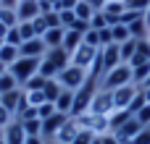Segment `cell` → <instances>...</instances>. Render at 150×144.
<instances>
[{"label": "cell", "instance_id": "obj_1", "mask_svg": "<svg viewBox=\"0 0 150 144\" xmlns=\"http://www.w3.org/2000/svg\"><path fill=\"white\" fill-rule=\"evenodd\" d=\"M127 84H132V66H129V63L116 66L113 71H108V73L100 79V89H105V92H113V89L127 87Z\"/></svg>", "mask_w": 150, "mask_h": 144}, {"label": "cell", "instance_id": "obj_2", "mask_svg": "<svg viewBox=\"0 0 150 144\" xmlns=\"http://www.w3.org/2000/svg\"><path fill=\"white\" fill-rule=\"evenodd\" d=\"M40 63H42V58H18L8 71H11V76L24 87L32 76H37V73H40Z\"/></svg>", "mask_w": 150, "mask_h": 144}, {"label": "cell", "instance_id": "obj_3", "mask_svg": "<svg viewBox=\"0 0 150 144\" xmlns=\"http://www.w3.org/2000/svg\"><path fill=\"white\" fill-rule=\"evenodd\" d=\"M87 76H90V71H84V68H79V66H66L61 73H58V81H61V87L63 89H71V92H76L84 81H87Z\"/></svg>", "mask_w": 150, "mask_h": 144}, {"label": "cell", "instance_id": "obj_4", "mask_svg": "<svg viewBox=\"0 0 150 144\" xmlns=\"http://www.w3.org/2000/svg\"><path fill=\"white\" fill-rule=\"evenodd\" d=\"M103 50V47H100ZM100 50L98 47H90V45H79L74 52H71V63L74 66H79V68H84V71H90L95 63H98V58H100Z\"/></svg>", "mask_w": 150, "mask_h": 144}, {"label": "cell", "instance_id": "obj_5", "mask_svg": "<svg viewBox=\"0 0 150 144\" xmlns=\"http://www.w3.org/2000/svg\"><path fill=\"white\" fill-rule=\"evenodd\" d=\"M116 108H113V92H105V89H98V94L92 97V105H90V113L95 115H111Z\"/></svg>", "mask_w": 150, "mask_h": 144}, {"label": "cell", "instance_id": "obj_6", "mask_svg": "<svg viewBox=\"0 0 150 144\" xmlns=\"http://www.w3.org/2000/svg\"><path fill=\"white\" fill-rule=\"evenodd\" d=\"M100 60H103V76H105L108 71H113L116 66H121L124 60H121L119 45H108V47H103V50H100ZM103 76H100V79H103Z\"/></svg>", "mask_w": 150, "mask_h": 144}, {"label": "cell", "instance_id": "obj_7", "mask_svg": "<svg viewBox=\"0 0 150 144\" xmlns=\"http://www.w3.org/2000/svg\"><path fill=\"white\" fill-rule=\"evenodd\" d=\"M137 89H140V87H134V84H127V87L113 89V108H116V110H129V102L134 100Z\"/></svg>", "mask_w": 150, "mask_h": 144}, {"label": "cell", "instance_id": "obj_8", "mask_svg": "<svg viewBox=\"0 0 150 144\" xmlns=\"http://www.w3.org/2000/svg\"><path fill=\"white\" fill-rule=\"evenodd\" d=\"M69 118H71V115H63V113H55V115L45 118V121H42V136H45V139H55L58 131L63 129V123H66Z\"/></svg>", "mask_w": 150, "mask_h": 144}, {"label": "cell", "instance_id": "obj_9", "mask_svg": "<svg viewBox=\"0 0 150 144\" xmlns=\"http://www.w3.org/2000/svg\"><path fill=\"white\" fill-rule=\"evenodd\" d=\"M16 16H18V24L24 21H34L40 16V0H18L16 5Z\"/></svg>", "mask_w": 150, "mask_h": 144}, {"label": "cell", "instance_id": "obj_10", "mask_svg": "<svg viewBox=\"0 0 150 144\" xmlns=\"http://www.w3.org/2000/svg\"><path fill=\"white\" fill-rule=\"evenodd\" d=\"M45 52H47V47H45L42 37H34V39H29V42H24L18 47L21 58H45Z\"/></svg>", "mask_w": 150, "mask_h": 144}, {"label": "cell", "instance_id": "obj_11", "mask_svg": "<svg viewBox=\"0 0 150 144\" xmlns=\"http://www.w3.org/2000/svg\"><path fill=\"white\" fill-rule=\"evenodd\" d=\"M142 129H145V126H142V123H140V121L132 115V118H129V121H127V123H124L119 131H113V134L119 136V142H121V144H129L134 136H137V134H140V131H142Z\"/></svg>", "mask_w": 150, "mask_h": 144}, {"label": "cell", "instance_id": "obj_12", "mask_svg": "<svg viewBox=\"0 0 150 144\" xmlns=\"http://www.w3.org/2000/svg\"><path fill=\"white\" fill-rule=\"evenodd\" d=\"M79 131H82L79 121H76V118H69V121L63 123V129L58 131V136H55V139H58L61 144H74V139L79 136Z\"/></svg>", "mask_w": 150, "mask_h": 144}, {"label": "cell", "instance_id": "obj_13", "mask_svg": "<svg viewBox=\"0 0 150 144\" xmlns=\"http://www.w3.org/2000/svg\"><path fill=\"white\" fill-rule=\"evenodd\" d=\"M45 60H50V63L58 68V73H61L66 66H71V55H69L63 47H53V50H47V52H45Z\"/></svg>", "mask_w": 150, "mask_h": 144}, {"label": "cell", "instance_id": "obj_14", "mask_svg": "<svg viewBox=\"0 0 150 144\" xmlns=\"http://www.w3.org/2000/svg\"><path fill=\"white\" fill-rule=\"evenodd\" d=\"M3 139H5V144H24L26 142V131H24V126H21L18 121H13V123L5 129Z\"/></svg>", "mask_w": 150, "mask_h": 144}, {"label": "cell", "instance_id": "obj_15", "mask_svg": "<svg viewBox=\"0 0 150 144\" xmlns=\"http://www.w3.org/2000/svg\"><path fill=\"white\" fill-rule=\"evenodd\" d=\"M145 63H150V39H140L137 42V52L132 55L129 66L137 68V66H145Z\"/></svg>", "mask_w": 150, "mask_h": 144}, {"label": "cell", "instance_id": "obj_16", "mask_svg": "<svg viewBox=\"0 0 150 144\" xmlns=\"http://www.w3.org/2000/svg\"><path fill=\"white\" fill-rule=\"evenodd\" d=\"M63 34H66L63 26H58V29H47V31L42 34L45 47H47V50H53V47H63Z\"/></svg>", "mask_w": 150, "mask_h": 144}, {"label": "cell", "instance_id": "obj_17", "mask_svg": "<svg viewBox=\"0 0 150 144\" xmlns=\"http://www.w3.org/2000/svg\"><path fill=\"white\" fill-rule=\"evenodd\" d=\"M82 42H84V34H82V31H76V29H66V34H63V50H66L69 55H71Z\"/></svg>", "mask_w": 150, "mask_h": 144}, {"label": "cell", "instance_id": "obj_18", "mask_svg": "<svg viewBox=\"0 0 150 144\" xmlns=\"http://www.w3.org/2000/svg\"><path fill=\"white\" fill-rule=\"evenodd\" d=\"M55 110L63 113V115H71L74 113V92L71 89H63L61 92V97L55 100Z\"/></svg>", "mask_w": 150, "mask_h": 144}, {"label": "cell", "instance_id": "obj_19", "mask_svg": "<svg viewBox=\"0 0 150 144\" xmlns=\"http://www.w3.org/2000/svg\"><path fill=\"white\" fill-rule=\"evenodd\" d=\"M21 97H24V89L18 87V89H13V92H8V94H0V105H3L5 110H11V113L16 115V108H18Z\"/></svg>", "mask_w": 150, "mask_h": 144}, {"label": "cell", "instance_id": "obj_20", "mask_svg": "<svg viewBox=\"0 0 150 144\" xmlns=\"http://www.w3.org/2000/svg\"><path fill=\"white\" fill-rule=\"evenodd\" d=\"M129 118H132V113H129V110H113V113L108 115V129H111V131H119Z\"/></svg>", "mask_w": 150, "mask_h": 144}, {"label": "cell", "instance_id": "obj_21", "mask_svg": "<svg viewBox=\"0 0 150 144\" xmlns=\"http://www.w3.org/2000/svg\"><path fill=\"white\" fill-rule=\"evenodd\" d=\"M61 92H63L61 81H58V79H47V84H45V89H42L45 100H47V102H55V100L61 97Z\"/></svg>", "mask_w": 150, "mask_h": 144}, {"label": "cell", "instance_id": "obj_22", "mask_svg": "<svg viewBox=\"0 0 150 144\" xmlns=\"http://www.w3.org/2000/svg\"><path fill=\"white\" fill-rule=\"evenodd\" d=\"M111 37H113V45H124L127 39H132L127 24H113V26H111Z\"/></svg>", "mask_w": 150, "mask_h": 144}, {"label": "cell", "instance_id": "obj_23", "mask_svg": "<svg viewBox=\"0 0 150 144\" xmlns=\"http://www.w3.org/2000/svg\"><path fill=\"white\" fill-rule=\"evenodd\" d=\"M18 58H21V55H18V47H13V45H3V47H0V63H5L8 68H11Z\"/></svg>", "mask_w": 150, "mask_h": 144}, {"label": "cell", "instance_id": "obj_24", "mask_svg": "<svg viewBox=\"0 0 150 144\" xmlns=\"http://www.w3.org/2000/svg\"><path fill=\"white\" fill-rule=\"evenodd\" d=\"M74 13H76V18H79V21H87V24H90V18H92L98 10H95L87 0H79V3H76V8H74Z\"/></svg>", "mask_w": 150, "mask_h": 144}, {"label": "cell", "instance_id": "obj_25", "mask_svg": "<svg viewBox=\"0 0 150 144\" xmlns=\"http://www.w3.org/2000/svg\"><path fill=\"white\" fill-rule=\"evenodd\" d=\"M137 42H140V39H134V37H132V39H127L124 45H119V52H121V60H124V63H129V60H132V55L137 52Z\"/></svg>", "mask_w": 150, "mask_h": 144}, {"label": "cell", "instance_id": "obj_26", "mask_svg": "<svg viewBox=\"0 0 150 144\" xmlns=\"http://www.w3.org/2000/svg\"><path fill=\"white\" fill-rule=\"evenodd\" d=\"M0 24L8 26V29L18 26V16H16V10H11V8H0Z\"/></svg>", "mask_w": 150, "mask_h": 144}, {"label": "cell", "instance_id": "obj_27", "mask_svg": "<svg viewBox=\"0 0 150 144\" xmlns=\"http://www.w3.org/2000/svg\"><path fill=\"white\" fill-rule=\"evenodd\" d=\"M18 87H21V84L11 76V71L0 76V94H8V92H13V89H18Z\"/></svg>", "mask_w": 150, "mask_h": 144}, {"label": "cell", "instance_id": "obj_28", "mask_svg": "<svg viewBox=\"0 0 150 144\" xmlns=\"http://www.w3.org/2000/svg\"><path fill=\"white\" fill-rule=\"evenodd\" d=\"M45 84H47V79L37 73V76H32V79H29L21 89H24V92H40V89H45Z\"/></svg>", "mask_w": 150, "mask_h": 144}, {"label": "cell", "instance_id": "obj_29", "mask_svg": "<svg viewBox=\"0 0 150 144\" xmlns=\"http://www.w3.org/2000/svg\"><path fill=\"white\" fill-rule=\"evenodd\" d=\"M21 126H24L26 136H42V121H40V118H34V121H24Z\"/></svg>", "mask_w": 150, "mask_h": 144}, {"label": "cell", "instance_id": "obj_30", "mask_svg": "<svg viewBox=\"0 0 150 144\" xmlns=\"http://www.w3.org/2000/svg\"><path fill=\"white\" fill-rule=\"evenodd\" d=\"M145 105H148V100H145V92H142V89H137V94H134V100L129 102V113L134 115V113H140V110H142Z\"/></svg>", "mask_w": 150, "mask_h": 144}, {"label": "cell", "instance_id": "obj_31", "mask_svg": "<svg viewBox=\"0 0 150 144\" xmlns=\"http://www.w3.org/2000/svg\"><path fill=\"white\" fill-rule=\"evenodd\" d=\"M127 10H134V13H148L150 8V0H124Z\"/></svg>", "mask_w": 150, "mask_h": 144}, {"label": "cell", "instance_id": "obj_32", "mask_svg": "<svg viewBox=\"0 0 150 144\" xmlns=\"http://www.w3.org/2000/svg\"><path fill=\"white\" fill-rule=\"evenodd\" d=\"M40 76H45V79H58V68H55L50 60L42 58V63H40Z\"/></svg>", "mask_w": 150, "mask_h": 144}, {"label": "cell", "instance_id": "obj_33", "mask_svg": "<svg viewBox=\"0 0 150 144\" xmlns=\"http://www.w3.org/2000/svg\"><path fill=\"white\" fill-rule=\"evenodd\" d=\"M18 31H21V39H24V42H29V39H34V37H37V31H34L32 21H24V24H18ZM24 42H21V45H24Z\"/></svg>", "mask_w": 150, "mask_h": 144}, {"label": "cell", "instance_id": "obj_34", "mask_svg": "<svg viewBox=\"0 0 150 144\" xmlns=\"http://www.w3.org/2000/svg\"><path fill=\"white\" fill-rule=\"evenodd\" d=\"M105 26H108V18H105L103 10H98V13L90 18V29H98V31H100V29H105Z\"/></svg>", "mask_w": 150, "mask_h": 144}, {"label": "cell", "instance_id": "obj_35", "mask_svg": "<svg viewBox=\"0 0 150 144\" xmlns=\"http://www.w3.org/2000/svg\"><path fill=\"white\" fill-rule=\"evenodd\" d=\"M21 31H18V26H13V29H8V34H5V45H13V47H21Z\"/></svg>", "mask_w": 150, "mask_h": 144}, {"label": "cell", "instance_id": "obj_36", "mask_svg": "<svg viewBox=\"0 0 150 144\" xmlns=\"http://www.w3.org/2000/svg\"><path fill=\"white\" fill-rule=\"evenodd\" d=\"M84 45L100 50V31H98V29H87V31H84Z\"/></svg>", "mask_w": 150, "mask_h": 144}, {"label": "cell", "instance_id": "obj_37", "mask_svg": "<svg viewBox=\"0 0 150 144\" xmlns=\"http://www.w3.org/2000/svg\"><path fill=\"white\" fill-rule=\"evenodd\" d=\"M58 110H55V102H45V105H40L37 108V115H40V121H45V118H50V115H55Z\"/></svg>", "mask_w": 150, "mask_h": 144}, {"label": "cell", "instance_id": "obj_38", "mask_svg": "<svg viewBox=\"0 0 150 144\" xmlns=\"http://www.w3.org/2000/svg\"><path fill=\"white\" fill-rule=\"evenodd\" d=\"M26 100H29V105L32 108H40V105H45L47 100H45V94H42V89L40 92H26Z\"/></svg>", "mask_w": 150, "mask_h": 144}, {"label": "cell", "instance_id": "obj_39", "mask_svg": "<svg viewBox=\"0 0 150 144\" xmlns=\"http://www.w3.org/2000/svg\"><path fill=\"white\" fill-rule=\"evenodd\" d=\"M13 121H16V115H13L11 110H5V108L0 105V129H8V126H11Z\"/></svg>", "mask_w": 150, "mask_h": 144}, {"label": "cell", "instance_id": "obj_40", "mask_svg": "<svg viewBox=\"0 0 150 144\" xmlns=\"http://www.w3.org/2000/svg\"><path fill=\"white\" fill-rule=\"evenodd\" d=\"M95 136H98V134H92L90 129H82V131H79V136L74 139V144H92Z\"/></svg>", "mask_w": 150, "mask_h": 144}, {"label": "cell", "instance_id": "obj_41", "mask_svg": "<svg viewBox=\"0 0 150 144\" xmlns=\"http://www.w3.org/2000/svg\"><path fill=\"white\" fill-rule=\"evenodd\" d=\"M32 26H34V31H37V37H42V34L47 31V24H45V16L40 13V16H37L34 21H32Z\"/></svg>", "mask_w": 150, "mask_h": 144}, {"label": "cell", "instance_id": "obj_42", "mask_svg": "<svg viewBox=\"0 0 150 144\" xmlns=\"http://www.w3.org/2000/svg\"><path fill=\"white\" fill-rule=\"evenodd\" d=\"M129 144H150V126H145V129H142V131H140Z\"/></svg>", "mask_w": 150, "mask_h": 144}, {"label": "cell", "instance_id": "obj_43", "mask_svg": "<svg viewBox=\"0 0 150 144\" xmlns=\"http://www.w3.org/2000/svg\"><path fill=\"white\" fill-rule=\"evenodd\" d=\"M134 118H137L142 126H150V102L142 108V110H140V113H134Z\"/></svg>", "mask_w": 150, "mask_h": 144}, {"label": "cell", "instance_id": "obj_44", "mask_svg": "<svg viewBox=\"0 0 150 144\" xmlns=\"http://www.w3.org/2000/svg\"><path fill=\"white\" fill-rule=\"evenodd\" d=\"M76 3H79V0H58V3H55V10H58V13H61V10H74Z\"/></svg>", "mask_w": 150, "mask_h": 144}, {"label": "cell", "instance_id": "obj_45", "mask_svg": "<svg viewBox=\"0 0 150 144\" xmlns=\"http://www.w3.org/2000/svg\"><path fill=\"white\" fill-rule=\"evenodd\" d=\"M103 144H121V142H119V136L113 131H108V134H103Z\"/></svg>", "mask_w": 150, "mask_h": 144}, {"label": "cell", "instance_id": "obj_46", "mask_svg": "<svg viewBox=\"0 0 150 144\" xmlns=\"http://www.w3.org/2000/svg\"><path fill=\"white\" fill-rule=\"evenodd\" d=\"M16 5H18V0H0V8H11V10H16Z\"/></svg>", "mask_w": 150, "mask_h": 144}, {"label": "cell", "instance_id": "obj_47", "mask_svg": "<svg viewBox=\"0 0 150 144\" xmlns=\"http://www.w3.org/2000/svg\"><path fill=\"white\" fill-rule=\"evenodd\" d=\"M87 3H90V5H92V8H95V10H103V8H105V3H108V0H87Z\"/></svg>", "mask_w": 150, "mask_h": 144}, {"label": "cell", "instance_id": "obj_48", "mask_svg": "<svg viewBox=\"0 0 150 144\" xmlns=\"http://www.w3.org/2000/svg\"><path fill=\"white\" fill-rule=\"evenodd\" d=\"M24 144H45V136H26Z\"/></svg>", "mask_w": 150, "mask_h": 144}, {"label": "cell", "instance_id": "obj_49", "mask_svg": "<svg viewBox=\"0 0 150 144\" xmlns=\"http://www.w3.org/2000/svg\"><path fill=\"white\" fill-rule=\"evenodd\" d=\"M5 34H8V26H3V24H0V39H3V42H5Z\"/></svg>", "mask_w": 150, "mask_h": 144}, {"label": "cell", "instance_id": "obj_50", "mask_svg": "<svg viewBox=\"0 0 150 144\" xmlns=\"http://www.w3.org/2000/svg\"><path fill=\"white\" fill-rule=\"evenodd\" d=\"M3 73H8V66H5V63H0V76H3Z\"/></svg>", "mask_w": 150, "mask_h": 144}, {"label": "cell", "instance_id": "obj_51", "mask_svg": "<svg viewBox=\"0 0 150 144\" xmlns=\"http://www.w3.org/2000/svg\"><path fill=\"white\" fill-rule=\"evenodd\" d=\"M92 144H103V136H95V139H92Z\"/></svg>", "mask_w": 150, "mask_h": 144}, {"label": "cell", "instance_id": "obj_52", "mask_svg": "<svg viewBox=\"0 0 150 144\" xmlns=\"http://www.w3.org/2000/svg\"><path fill=\"white\" fill-rule=\"evenodd\" d=\"M142 92H145V100L150 102V87H148V89H142Z\"/></svg>", "mask_w": 150, "mask_h": 144}, {"label": "cell", "instance_id": "obj_53", "mask_svg": "<svg viewBox=\"0 0 150 144\" xmlns=\"http://www.w3.org/2000/svg\"><path fill=\"white\" fill-rule=\"evenodd\" d=\"M45 144H61L58 139H45Z\"/></svg>", "mask_w": 150, "mask_h": 144}, {"label": "cell", "instance_id": "obj_54", "mask_svg": "<svg viewBox=\"0 0 150 144\" xmlns=\"http://www.w3.org/2000/svg\"><path fill=\"white\" fill-rule=\"evenodd\" d=\"M3 134H5V129H0V139H3Z\"/></svg>", "mask_w": 150, "mask_h": 144}, {"label": "cell", "instance_id": "obj_55", "mask_svg": "<svg viewBox=\"0 0 150 144\" xmlns=\"http://www.w3.org/2000/svg\"><path fill=\"white\" fill-rule=\"evenodd\" d=\"M50 3H53V5H55V3H58V0H50Z\"/></svg>", "mask_w": 150, "mask_h": 144}, {"label": "cell", "instance_id": "obj_56", "mask_svg": "<svg viewBox=\"0 0 150 144\" xmlns=\"http://www.w3.org/2000/svg\"><path fill=\"white\" fill-rule=\"evenodd\" d=\"M3 45H5V42H3V39H0V47H3Z\"/></svg>", "mask_w": 150, "mask_h": 144}, {"label": "cell", "instance_id": "obj_57", "mask_svg": "<svg viewBox=\"0 0 150 144\" xmlns=\"http://www.w3.org/2000/svg\"><path fill=\"white\" fill-rule=\"evenodd\" d=\"M0 144H5V139H0Z\"/></svg>", "mask_w": 150, "mask_h": 144}, {"label": "cell", "instance_id": "obj_58", "mask_svg": "<svg viewBox=\"0 0 150 144\" xmlns=\"http://www.w3.org/2000/svg\"><path fill=\"white\" fill-rule=\"evenodd\" d=\"M148 39H150V37H148Z\"/></svg>", "mask_w": 150, "mask_h": 144}]
</instances>
